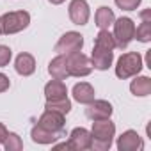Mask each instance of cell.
<instances>
[{
	"label": "cell",
	"instance_id": "ba28073f",
	"mask_svg": "<svg viewBox=\"0 0 151 151\" xmlns=\"http://www.w3.org/2000/svg\"><path fill=\"white\" fill-rule=\"evenodd\" d=\"M112 105L105 100H93L91 103H87L86 109V116L91 121H100V119H109L112 116Z\"/></svg>",
	"mask_w": 151,
	"mask_h": 151
},
{
	"label": "cell",
	"instance_id": "ffe728a7",
	"mask_svg": "<svg viewBox=\"0 0 151 151\" xmlns=\"http://www.w3.org/2000/svg\"><path fill=\"white\" fill-rule=\"evenodd\" d=\"M94 46L101 48V50H114L116 48V39L107 29H100V32L94 39Z\"/></svg>",
	"mask_w": 151,
	"mask_h": 151
},
{
	"label": "cell",
	"instance_id": "7a4b0ae2",
	"mask_svg": "<svg viewBox=\"0 0 151 151\" xmlns=\"http://www.w3.org/2000/svg\"><path fill=\"white\" fill-rule=\"evenodd\" d=\"M140 69H142V55L137 52H128L119 57L117 66H116V75L124 80V78L139 75Z\"/></svg>",
	"mask_w": 151,
	"mask_h": 151
},
{
	"label": "cell",
	"instance_id": "5b68a950",
	"mask_svg": "<svg viewBox=\"0 0 151 151\" xmlns=\"http://www.w3.org/2000/svg\"><path fill=\"white\" fill-rule=\"evenodd\" d=\"M114 39H116V48H126L130 45V41L133 39L135 34V23L130 18H119L114 23Z\"/></svg>",
	"mask_w": 151,
	"mask_h": 151
},
{
	"label": "cell",
	"instance_id": "9c48e42d",
	"mask_svg": "<svg viewBox=\"0 0 151 151\" xmlns=\"http://www.w3.org/2000/svg\"><path fill=\"white\" fill-rule=\"evenodd\" d=\"M89 4L86 0H71L69 4V18L75 25H86L89 22Z\"/></svg>",
	"mask_w": 151,
	"mask_h": 151
},
{
	"label": "cell",
	"instance_id": "4316f807",
	"mask_svg": "<svg viewBox=\"0 0 151 151\" xmlns=\"http://www.w3.org/2000/svg\"><path fill=\"white\" fill-rule=\"evenodd\" d=\"M7 128L2 124V123H0V144H4V140H6V137H7Z\"/></svg>",
	"mask_w": 151,
	"mask_h": 151
},
{
	"label": "cell",
	"instance_id": "e0dca14e",
	"mask_svg": "<svg viewBox=\"0 0 151 151\" xmlns=\"http://www.w3.org/2000/svg\"><path fill=\"white\" fill-rule=\"evenodd\" d=\"M73 98L77 100L78 103H82V105L91 103L94 100V89H93V86L87 84V82L75 84V87H73Z\"/></svg>",
	"mask_w": 151,
	"mask_h": 151
},
{
	"label": "cell",
	"instance_id": "603a6c76",
	"mask_svg": "<svg viewBox=\"0 0 151 151\" xmlns=\"http://www.w3.org/2000/svg\"><path fill=\"white\" fill-rule=\"evenodd\" d=\"M4 147L7 151H20L23 147V142H22V139L16 133H7V137L4 140Z\"/></svg>",
	"mask_w": 151,
	"mask_h": 151
},
{
	"label": "cell",
	"instance_id": "5bb4252c",
	"mask_svg": "<svg viewBox=\"0 0 151 151\" xmlns=\"http://www.w3.org/2000/svg\"><path fill=\"white\" fill-rule=\"evenodd\" d=\"M48 73L52 75L53 78L57 80H66L69 77V73H68V62H66V55L59 53L55 59L50 60L48 64Z\"/></svg>",
	"mask_w": 151,
	"mask_h": 151
},
{
	"label": "cell",
	"instance_id": "3957f363",
	"mask_svg": "<svg viewBox=\"0 0 151 151\" xmlns=\"http://www.w3.org/2000/svg\"><path fill=\"white\" fill-rule=\"evenodd\" d=\"M30 23V14L27 11H13L6 13L0 18V27H2V34H16L23 29H27Z\"/></svg>",
	"mask_w": 151,
	"mask_h": 151
},
{
	"label": "cell",
	"instance_id": "9a60e30c",
	"mask_svg": "<svg viewBox=\"0 0 151 151\" xmlns=\"http://www.w3.org/2000/svg\"><path fill=\"white\" fill-rule=\"evenodd\" d=\"M140 18H142V23L135 29L133 37H137L140 43H147V41H151V9L142 11Z\"/></svg>",
	"mask_w": 151,
	"mask_h": 151
},
{
	"label": "cell",
	"instance_id": "d6986e66",
	"mask_svg": "<svg viewBox=\"0 0 151 151\" xmlns=\"http://www.w3.org/2000/svg\"><path fill=\"white\" fill-rule=\"evenodd\" d=\"M130 91L135 96H147L151 93V78H147V77H137L130 84Z\"/></svg>",
	"mask_w": 151,
	"mask_h": 151
},
{
	"label": "cell",
	"instance_id": "7402d4cb",
	"mask_svg": "<svg viewBox=\"0 0 151 151\" xmlns=\"http://www.w3.org/2000/svg\"><path fill=\"white\" fill-rule=\"evenodd\" d=\"M46 110H55V112H60V114H68L71 110V101L68 98H62V100H46V105H45Z\"/></svg>",
	"mask_w": 151,
	"mask_h": 151
},
{
	"label": "cell",
	"instance_id": "ac0fdd59",
	"mask_svg": "<svg viewBox=\"0 0 151 151\" xmlns=\"http://www.w3.org/2000/svg\"><path fill=\"white\" fill-rule=\"evenodd\" d=\"M14 69L18 75H23V77H29L36 71V60L30 53H20L16 57V62H14Z\"/></svg>",
	"mask_w": 151,
	"mask_h": 151
},
{
	"label": "cell",
	"instance_id": "4fadbf2b",
	"mask_svg": "<svg viewBox=\"0 0 151 151\" xmlns=\"http://www.w3.org/2000/svg\"><path fill=\"white\" fill-rule=\"evenodd\" d=\"M112 60H114V53L112 50H101V48H93V57H91V62H93V68L100 69V71H105L112 66Z\"/></svg>",
	"mask_w": 151,
	"mask_h": 151
},
{
	"label": "cell",
	"instance_id": "7c38bea8",
	"mask_svg": "<svg viewBox=\"0 0 151 151\" xmlns=\"http://www.w3.org/2000/svg\"><path fill=\"white\" fill-rule=\"evenodd\" d=\"M64 135H66L64 132H50V130H46V128H43L39 124H36L32 128V132H30L32 140L37 142V144H53L55 140H59Z\"/></svg>",
	"mask_w": 151,
	"mask_h": 151
},
{
	"label": "cell",
	"instance_id": "83f0119b",
	"mask_svg": "<svg viewBox=\"0 0 151 151\" xmlns=\"http://www.w3.org/2000/svg\"><path fill=\"white\" fill-rule=\"evenodd\" d=\"M48 2H50V4H55V6H59V4H62V2H64V0H48Z\"/></svg>",
	"mask_w": 151,
	"mask_h": 151
},
{
	"label": "cell",
	"instance_id": "8fae6325",
	"mask_svg": "<svg viewBox=\"0 0 151 151\" xmlns=\"http://www.w3.org/2000/svg\"><path fill=\"white\" fill-rule=\"evenodd\" d=\"M144 147V142L140 135L133 130H126L119 139H117V149L119 151H139Z\"/></svg>",
	"mask_w": 151,
	"mask_h": 151
},
{
	"label": "cell",
	"instance_id": "52a82bcc",
	"mask_svg": "<svg viewBox=\"0 0 151 151\" xmlns=\"http://www.w3.org/2000/svg\"><path fill=\"white\" fill-rule=\"evenodd\" d=\"M93 146V135L89 130L86 128H75L69 133V140H68V147L75 149V151H86L91 149Z\"/></svg>",
	"mask_w": 151,
	"mask_h": 151
},
{
	"label": "cell",
	"instance_id": "30bf717a",
	"mask_svg": "<svg viewBox=\"0 0 151 151\" xmlns=\"http://www.w3.org/2000/svg\"><path fill=\"white\" fill-rule=\"evenodd\" d=\"M64 114L55 112V110H45L43 116L39 117L37 124L50 130V132H64Z\"/></svg>",
	"mask_w": 151,
	"mask_h": 151
},
{
	"label": "cell",
	"instance_id": "44dd1931",
	"mask_svg": "<svg viewBox=\"0 0 151 151\" xmlns=\"http://www.w3.org/2000/svg\"><path fill=\"white\" fill-rule=\"evenodd\" d=\"M116 22V16H114V11L110 7H100L96 11V25L100 29H107Z\"/></svg>",
	"mask_w": 151,
	"mask_h": 151
},
{
	"label": "cell",
	"instance_id": "2e32d148",
	"mask_svg": "<svg viewBox=\"0 0 151 151\" xmlns=\"http://www.w3.org/2000/svg\"><path fill=\"white\" fill-rule=\"evenodd\" d=\"M45 96L46 100H62V98H68V89H66V84L62 80H50L46 86H45Z\"/></svg>",
	"mask_w": 151,
	"mask_h": 151
},
{
	"label": "cell",
	"instance_id": "f1b7e54d",
	"mask_svg": "<svg viewBox=\"0 0 151 151\" xmlns=\"http://www.w3.org/2000/svg\"><path fill=\"white\" fill-rule=\"evenodd\" d=\"M0 34H2V27H0Z\"/></svg>",
	"mask_w": 151,
	"mask_h": 151
},
{
	"label": "cell",
	"instance_id": "484cf974",
	"mask_svg": "<svg viewBox=\"0 0 151 151\" xmlns=\"http://www.w3.org/2000/svg\"><path fill=\"white\" fill-rule=\"evenodd\" d=\"M9 86H11V82H9V77H6L4 73H0V93L7 91V89H9Z\"/></svg>",
	"mask_w": 151,
	"mask_h": 151
},
{
	"label": "cell",
	"instance_id": "cb8c5ba5",
	"mask_svg": "<svg viewBox=\"0 0 151 151\" xmlns=\"http://www.w3.org/2000/svg\"><path fill=\"white\" fill-rule=\"evenodd\" d=\"M142 0H116V6L123 11H135Z\"/></svg>",
	"mask_w": 151,
	"mask_h": 151
},
{
	"label": "cell",
	"instance_id": "6da1fadb",
	"mask_svg": "<svg viewBox=\"0 0 151 151\" xmlns=\"http://www.w3.org/2000/svg\"><path fill=\"white\" fill-rule=\"evenodd\" d=\"M114 133H116V124L109 119H100V121H94L93 123V130H91V135H93V149H98V151H105L112 146V139H114Z\"/></svg>",
	"mask_w": 151,
	"mask_h": 151
},
{
	"label": "cell",
	"instance_id": "8992f818",
	"mask_svg": "<svg viewBox=\"0 0 151 151\" xmlns=\"http://www.w3.org/2000/svg\"><path fill=\"white\" fill-rule=\"evenodd\" d=\"M82 46H84V37L78 32H66L57 41L55 52L62 53V55H68V53H73V52H80Z\"/></svg>",
	"mask_w": 151,
	"mask_h": 151
},
{
	"label": "cell",
	"instance_id": "d4e9b609",
	"mask_svg": "<svg viewBox=\"0 0 151 151\" xmlns=\"http://www.w3.org/2000/svg\"><path fill=\"white\" fill-rule=\"evenodd\" d=\"M11 48H7V46H0V68H4V66H7L9 64V60H11Z\"/></svg>",
	"mask_w": 151,
	"mask_h": 151
},
{
	"label": "cell",
	"instance_id": "277c9868",
	"mask_svg": "<svg viewBox=\"0 0 151 151\" xmlns=\"http://www.w3.org/2000/svg\"><path fill=\"white\" fill-rule=\"evenodd\" d=\"M66 62H68V73L69 77H87L93 71V62L87 55H84L82 52H73L66 55Z\"/></svg>",
	"mask_w": 151,
	"mask_h": 151
}]
</instances>
